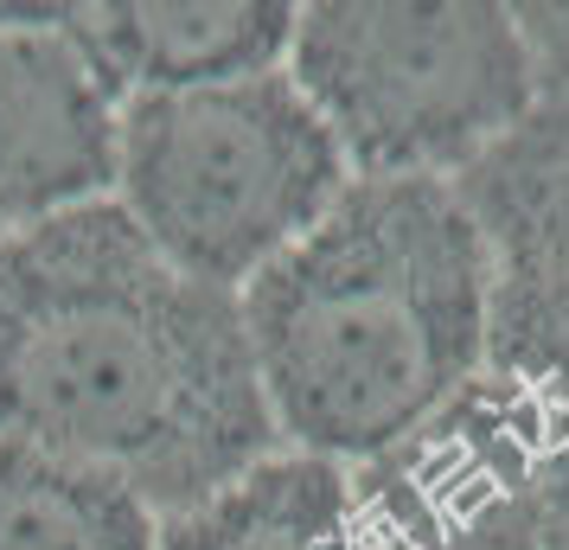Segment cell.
I'll return each mask as SVG.
<instances>
[{
	"label": "cell",
	"mask_w": 569,
	"mask_h": 550,
	"mask_svg": "<svg viewBox=\"0 0 569 550\" xmlns=\"http://www.w3.org/2000/svg\"><path fill=\"white\" fill-rule=\"evenodd\" d=\"M0 442L116 473L160 519L224 493L282 448L243 294L173 269L116 199L0 243Z\"/></svg>",
	"instance_id": "obj_1"
},
{
	"label": "cell",
	"mask_w": 569,
	"mask_h": 550,
	"mask_svg": "<svg viewBox=\"0 0 569 550\" xmlns=\"http://www.w3.org/2000/svg\"><path fill=\"white\" fill-rule=\"evenodd\" d=\"M243 327L282 448L365 468L487 371L480 224L448 180H352L243 289Z\"/></svg>",
	"instance_id": "obj_2"
},
{
	"label": "cell",
	"mask_w": 569,
	"mask_h": 550,
	"mask_svg": "<svg viewBox=\"0 0 569 550\" xmlns=\"http://www.w3.org/2000/svg\"><path fill=\"white\" fill-rule=\"evenodd\" d=\"M352 167L288 71L134 97L116 122V206L192 282L243 294L339 206Z\"/></svg>",
	"instance_id": "obj_3"
},
{
	"label": "cell",
	"mask_w": 569,
	"mask_h": 550,
	"mask_svg": "<svg viewBox=\"0 0 569 550\" xmlns=\"http://www.w3.org/2000/svg\"><path fill=\"white\" fill-rule=\"evenodd\" d=\"M288 78L333 129L352 180H461L538 109L512 7L320 0L295 20Z\"/></svg>",
	"instance_id": "obj_4"
},
{
	"label": "cell",
	"mask_w": 569,
	"mask_h": 550,
	"mask_svg": "<svg viewBox=\"0 0 569 550\" xmlns=\"http://www.w3.org/2000/svg\"><path fill=\"white\" fill-rule=\"evenodd\" d=\"M569 403L480 371L455 403L352 473L378 550H538Z\"/></svg>",
	"instance_id": "obj_5"
},
{
	"label": "cell",
	"mask_w": 569,
	"mask_h": 550,
	"mask_svg": "<svg viewBox=\"0 0 569 550\" xmlns=\"http://www.w3.org/2000/svg\"><path fill=\"white\" fill-rule=\"evenodd\" d=\"M455 192L492 269L487 371L569 403V97L531 109Z\"/></svg>",
	"instance_id": "obj_6"
},
{
	"label": "cell",
	"mask_w": 569,
	"mask_h": 550,
	"mask_svg": "<svg viewBox=\"0 0 569 550\" xmlns=\"http://www.w3.org/2000/svg\"><path fill=\"white\" fill-rule=\"evenodd\" d=\"M116 122L64 13H0V243L116 199Z\"/></svg>",
	"instance_id": "obj_7"
},
{
	"label": "cell",
	"mask_w": 569,
	"mask_h": 550,
	"mask_svg": "<svg viewBox=\"0 0 569 550\" xmlns=\"http://www.w3.org/2000/svg\"><path fill=\"white\" fill-rule=\"evenodd\" d=\"M301 7L282 0H180V7H64L90 71L116 103L180 97L288 71Z\"/></svg>",
	"instance_id": "obj_8"
},
{
	"label": "cell",
	"mask_w": 569,
	"mask_h": 550,
	"mask_svg": "<svg viewBox=\"0 0 569 550\" xmlns=\"http://www.w3.org/2000/svg\"><path fill=\"white\" fill-rule=\"evenodd\" d=\"M160 550H378L352 473L320 454L276 448L224 493L160 519Z\"/></svg>",
	"instance_id": "obj_9"
},
{
	"label": "cell",
	"mask_w": 569,
	"mask_h": 550,
	"mask_svg": "<svg viewBox=\"0 0 569 550\" xmlns=\"http://www.w3.org/2000/svg\"><path fill=\"white\" fill-rule=\"evenodd\" d=\"M0 550H160V512L116 473L0 442Z\"/></svg>",
	"instance_id": "obj_10"
},
{
	"label": "cell",
	"mask_w": 569,
	"mask_h": 550,
	"mask_svg": "<svg viewBox=\"0 0 569 550\" xmlns=\"http://www.w3.org/2000/svg\"><path fill=\"white\" fill-rule=\"evenodd\" d=\"M512 13L525 58H531V78H538V103L569 97V7H512Z\"/></svg>",
	"instance_id": "obj_11"
},
{
	"label": "cell",
	"mask_w": 569,
	"mask_h": 550,
	"mask_svg": "<svg viewBox=\"0 0 569 550\" xmlns=\"http://www.w3.org/2000/svg\"><path fill=\"white\" fill-rule=\"evenodd\" d=\"M538 550H569V436H563L557 468H550V506H543V544Z\"/></svg>",
	"instance_id": "obj_12"
}]
</instances>
